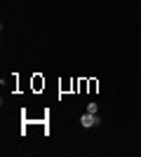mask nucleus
<instances>
[{
    "instance_id": "2",
    "label": "nucleus",
    "mask_w": 141,
    "mask_h": 157,
    "mask_svg": "<svg viewBox=\"0 0 141 157\" xmlns=\"http://www.w3.org/2000/svg\"><path fill=\"white\" fill-rule=\"evenodd\" d=\"M33 87H35V89L45 87V80H40V75H35V78H33Z\"/></svg>"
},
{
    "instance_id": "1",
    "label": "nucleus",
    "mask_w": 141,
    "mask_h": 157,
    "mask_svg": "<svg viewBox=\"0 0 141 157\" xmlns=\"http://www.w3.org/2000/svg\"><path fill=\"white\" fill-rule=\"evenodd\" d=\"M101 120L96 113H85V115H80V124L85 127V129H89V127H96Z\"/></svg>"
},
{
    "instance_id": "3",
    "label": "nucleus",
    "mask_w": 141,
    "mask_h": 157,
    "mask_svg": "<svg viewBox=\"0 0 141 157\" xmlns=\"http://www.w3.org/2000/svg\"><path fill=\"white\" fill-rule=\"evenodd\" d=\"M96 110H99V108H96V103H89V105H87V113H96Z\"/></svg>"
}]
</instances>
